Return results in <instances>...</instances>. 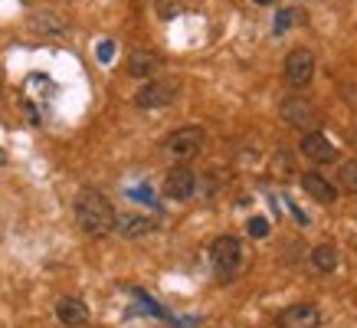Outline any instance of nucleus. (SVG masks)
Wrapping results in <instances>:
<instances>
[{"label":"nucleus","mask_w":357,"mask_h":328,"mask_svg":"<svg viewBox=\"0 0 357 328\" xmlns=\"http://www.w3.org/2000/svg\"><path fill=\"white\" fill-rule=\"evenodd\" d=\"M56 318H59L66 328H86L89 306L82 299H76V295H63V299L56 302Z\"/></svg>","instance_id":"nucleus-13"},{"label":"nucleus","mask_w":357,"mask_h":328,"mask_svg":"<svg viewBox=\"0 0 357 328\" xmlns=\"http://www.w3.org/2000/svg\"><path fill=\"white\" fill-rule=\"evenodd\" d=\"M112 53H115V43H112V40H105V43H98V59H102V63H109Z\"/></svg>","instance_id":"nucleus-20"},{"label":"nucleus","mask_w":357,"mask_h":328,"mask_svg":"<svg viewBox=\"0 0 357 328\" xmlns=\"http://www.w3.org/2000/svg\"><path fill=\"white\" fill-rule=\"evenodd\" d=\"M158 13H161V17H174V13H177V7L164 0V3H158Z\"/></svg>","instance_id":"nucleus-21"},{"label":"nucleus","mask_w":357,"mask_h":328,"mask_svg":"<svg viewBox=\"0 0 357 328\" xmlns=\"http://www.w3.org/2000/svg\"><path fill=\"white\" fill-rule=\"evenodd\" d=\"M76 223L82 227V233L96 237V240L115 233V207H112V200L96 187H82L76 197Z\"/></svg>","instance_id":"nucleus-1"},{"label":"nucleus","mask_w":357,"mask_h":328,"mask_svg":"<svg viewBox=\"0 0 357 328\" xmlns=\"http://www.w3.org/2000/svg\"><path fill=\"white\" fill-rule=\"evenodd\" d=\"M252 3H259V7H266V3H275V0H252Z\"/></svg>","instance_id":"nucleus-24"},{"label":"nucleus","mask_w":357,"mask_h":328,"mask_svg":"<svg viewBox=\"0 0 357 328\" xmlns=\"http://www.w3.org/2000/svg\"><path fill=\"white\" fill-rule=\"evenodd\" d=\"M302 154L308 158V161H314V164L337 161V148L328 142L325 131H305L302 135Z\"/></svg>","instance_id":"nucleus-11"},{"label":"nucleus","mask_w":357,"mask_h":328,"mask_svg":"<svg viewBox=\"0 0 357 328\" xmlns=\"http://www.w3.org/2000/svg\"><path fill=\"white\" fill-rule=\"evenodd\" d=\"M177 92H181L177 79H144V86L135 92V105L144 112L164 109V105H171L174 98H177Z\"/></svg>","instance_id":"nucleus-5"},{"label":"nucleus","mask_w":357,"mask_h":328,"mask_svg":"<svg viewBox=\"0 0 357 328\" xmlns=\"http://www.w3.org/2000/svg\"><path fill=\"white\" fill-rule=\"evenodd\" d=\"M206 148V131L200 125H184V128H174L167 138H164V154L177 164L194 161L197 154Z\"/></svg>","instance_id":"nucleus-2"},{"label":"nucleus","mask_w":357,"mask_h":328,"mask_svg":"<svg viewBox=\"0 0 357 328\" xmlns=\"http://www.w3.org/2000/svg\"><path fill=\"white\" fill-rule=\"evenodd\" d=\"M321 325V308L312 302H295V306L282 308L275 315V328H318Z\"/></svg>","instance_id":"nucleus-8"},{"label":"nucleus","mask_w":357,"mask_h":328,"mask_svg":"<svg viewBox=\"0 0 357 328\" xmlns=\"http://www.w3.org/2000/svg\"><path fill=\"white\" fill-rule=\"evenodd\" d=\"M341 96H344L347 102H351V105H357V86H354V89H351V86H344V89H341Z\"/></svg>","instance_id":"nucleus-22"},{"label":"nucleus","mask_w":357,"mask_h":328,"mask_svg":"<svg viewBox=\"0 0 357 328\" xmlns=\"http://www.w3.org/2000/svg\"><path fill=\"white\" fill-rule=\"evenodd\" d=\"M279 119L295 131H318L321 125V112L314 109V102H308L305 96H285L279 102Z\"/></svg>","instance_id":"nucleus-4"},{"label":"nucleus","mask_w":357,"mask_h":328,"mask_svg":"<svg viewBox=\"0 0 357 328\" xmlns=\"http://www.w3.org/2000/svg\"><path fill=\"white\" fill-rule=\"evenodd\" d=\"M0 86H3V76H0Z\"/></svg>","instance_id":"nucleus-25"},{"label":"nucleus","mask_w":357,"mask_h":328,"mask_svg":"<svg viewBox=\"0 0 357 328\" xmlns=\"http://www.w3.org/2000/svg\"><path fill=\"white\" fill-rule=\"evenodd\" d=\"M26 30H30L33 36H46V40H53V36H66V33L73 30V23H69V17L59 13V10H36V13H30Z\"/></svg>","instance_id":"nucleus-7"},{"label":"nucleus","mask_w":357,"mask_h":328,"mask_svg":"<svg viewBox=\"0 0 357 328\" xmlns=\"http://www.w3.org/2000/svg\"><path fill=\"white\" fill-rule=\"evenodd\" d=\"M312 266L321 269V273H335L337 269V250L335 243H318L312 250Z\"/></svg>","instance_id":"nucleus-15"},{"label":"nucleus","mask_w":357,"mask_h":328,"mask_svg":"<svg viewBox=\"0 0 357 328\" xmlns=\"http://www.w3.org/2000/svg\"><path fill=\"white\" fill-rule=\"evenodd\" d=\"M285 82L295 89H302L312 82L314 76V53L312 50H305V46H298V50H292V53L285 56Z\"/></svg>","instance_id":"nucleus-6"},{"label":"nucleus","mask_w":357,"mask_h":328,"mask_svg":"<svg viewBox=\"0 0 357 328\" xmlns=\"http://www.w3.org/2000/svg\"><path fill=\"white\" fill-rule=\"evenodd\" d=\"M269 233V223L262 217H256V220H249V237H266Z\"/></svg>","instance_id":"nucleus-19"},{"label":"nucleus","mask_w":357,"mask_h":328,"mask_svg":"<svg viewBox=\"0 0 357 328\" xmlns=\"http://www.w3.org/2000/svg\"><path fill=\"white\" fill-rule=\"evenodd\" d=\"M210 262L217 269V279H223V283L236 279L243 269V243L236 237H217L210 243Z\"/></svg>","instance_id":"nucleus-3"},{"label":"nucleus","mask_w":357,"mask_h":328,"mask_svg":"<svg viewBox=\"0 0 357 328\" xmlns=\"http://www.w3.org/2000/svg\"><path fill=\"white\" fill-rule=\"evenodd\" d=\"M197 191V174L187 167V164H177L164 174V197L171 200H190Z\"/></svg>","instance_id":"nucleus-9"},{"label":"nucleus","mask_w":357,"mask_h":328,"mask_svg":"<svg viewBox=\"0 0 357 328\" xmlns=\"http://www.w3.org/2000/svg\"><path fill=\"white\" fill-rule=\"evenodd\" d=\"M289 23H292V10H279V17H275V23H272V33L282 36V33L289 30Z\"/></svg>","instance_id":"nucleus-18"},{"label":"nucleus","mask_w":357,"mask_h":328,"mask_svg":"<svg viewBox=\"0 0 357 328\" xmlns=\"http://www.w3.org/2000/svg\"><path fill=\"white\" fill-rule=\"evenodd\" d=\"M158 230V220L148 214H115V233L125 240H141Z\"/></svg>","instance_id":"nucleus-10"},{"label":"nucleus","mask_w":357,"mask_h":328,"mask_svg":"<svg viewBox=\"0 0 357 328\" xmlns=\"http://www.w3.org/2000/svg\"><path fill=\"white\" fill-rule=\"evenodd\" d=\"M158 69H161V56L154 50H131L125 59V73L131 79H151Z\"/></svg>","instance_id":"nucleus-12"},{"label":"nucleus","mask_w":357,"mask_h":328,"mask_svg":"<svg viewBox=\"0 0 357 328\" xmlns=\"http://www.w3.org/2000/svg\"><path fill=\"white\" fill-rule=\"evenodd\" d=\"M302 191L312 197V200H318V204H335L337 200L335 184H331L328 177H321L318 171H305L302 174Z\"/></svg>","instance_id":"nucleus-14"},{"label":"nucleus","mask_w":357,"mask_h":328,"mask_svg":"<svg viewBox=\"0 0 357 328\" xmlns=\"http://www.w3.org/2000/svg\"><path fill=\"white\" fill-rule=\"evenodd\" d=\"M269 171L275 177H295V158H292V151H285V148H279V151L272 154V164H269Z\"/></svg>","instance_id":"nucleus-16"},{"label":"nucleus","mask_w":357,"mask_h":328,"mask_svg":"<svg viewBox=\"0 0 357 328\" xmlns=\"http://www.w3.org/2000/svg\"><path fill=\"white\" fill-rule=\"evenodd\" d=\"M337 181H341V187H344V191L357 194V161L341 164V167H337Z\"/></svg>","instance_id":"nucleus-17"},{"label":"nucleus","mask_w":357,"mask_h":328,"mask_svg":"<svg viewBox=\"0 0 357 328\" xmlns=\"http://www.w3.org/2000/svg\"><path fill=\"white\" fill-rule=\"evenodd\" d=\"M23 3H30V0H23Z\"/></svg>","instance_id":"nucleus-26"},{"label":"nucleus","mask_w":357,"mask_h":328,"mask_svg":"<svg viewBox=\"0 0 357 328\" xmlns=\"http://www.w3.org/2000/svg\"><path fill=\"white\" fill-rule=\"evenodd\" d=\"M351 148H357V125L351 128Z\"/></svg>","instance_id":"nucleus-23"}]
</instances>
